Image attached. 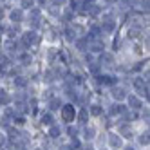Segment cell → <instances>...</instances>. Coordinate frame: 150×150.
<instances>
[{"instance_id":"6da1fadb","label":"cell","mask_w":150,"mask_h":150,"mask_svg":"<svg viewBox=\"0 0 150 150\" xmlns=\"http://www.w3.org/2000/svg\"><path fill=\"white\" fill-rule=\"evenodd\" d=\"M62 117H63L65 121H72V120H74V107H72V105L62 107Z\"/></svg>"},{"instance_id":"7a4b0ae2","label":"cell","mask_w":150,"mask_h":150,"mask_svg":"<svg viewBox=\"0 0 150 150\" xmlns=\"http://www.w3.org/2000/svg\"><path fill=\"white\" fill-rule=\"evenodd\" d=\"M29 24H33V27H36L40 24V11H38V9H33V11H31V15H29Z\"/></svg>"},{"instance_id":"3957f363","label":"cell","mask_w":150,"mask_h":150,"mask_svg":"<svg viewBox=\"0 0 150 150\" xmlns=\"http://www.w3.org/2000/svg\"><path fill=\"white\" fill-rule=\"evenodd\" d=\"M24 44L25 45H31V44H35V42H36V33H33V31H29V33H25L24 35Z\"/></svg>"},{"instance_id":"277c9868","label":"cell","mask_w":150,"mask_h":150,"mask_svg":"<svg viewBox=\"0 0 150 150\" xmlns=\"http://www.w3.org/2000/svg\"><path fill=\"white\" fill-rule=\"evenodd\" d=\"M114 27H116L114 20H105V22H103V31H105V33H112Z\"/></svg>"},{"instance_id":"5b68a950","label":"cell","mask_w":150,"mask_h":150,"mask_svg":"<svg viewBox=\"0 0 150 150\" xmlns=\"http://www.w3.org/2000/svg\"><path fill=\"white\" fill-rule=\"evenodd\" d=\"M128 103H130L132 109H141V101H139L136 96H130V98H128Z\"/></svg>"},{"instance_id":"8992f818","label":"cell","mask_w":150,"mask_h":150,"mask_svg":"<svg viewBox=\"0 0 150 150\" xmlns=\"http://www.w3.org/2000/svg\"><path fill=\"white\" fill-rule=\"evenodd\" d=\"M112 96H114L116 100H123L127 94H125V91H123V89L120 87V89H114V91H112Z\"/></svg>"},{"instance_id":"52a82bcc","label":"cell","mask_w":150,"mask_h":150,"mask_svg":"<svg viewBox=\"0 0 150 150\" xmlns=\"http://www.w3.org/2000/svg\"><path fill=\"white\" fill-rule=\"evenodd\" d=\"M60 107H62V103H60L58 98H52V100L49 101V109H51V110H56V109H60Z\"/></svg>"},{"instance_id":"ba28073f","label":"cell","mask_w":150,"mask_h":150,"mask_svg":"<svg viewBox=\"0 0 150 150\" xmlns=\"http://www.w3.org/2000/svg\"><path fill=\"white\" fill-rule=\"evenodd\" d=\"M11 20H13L15 24H18L20 20H22V11H20V9H18V11H13L11 13Z\"/></svg>"},{"instance_id":"9c48e42d","label":"cell","mask_w":150,"mask_h":150,"mask_svg":"<svg viewBox=\"0 0 150 150\" xmlns=\"http://www.w3.org/2000/svg\"><path fill=\"white\" fill-rule=\"evenodd\" d=\"M91 49H92L94 52H100V51H103V44H101V42H92V44H91Z\"/></svg>"},{"instance_id":"30bf717a","label":"cell","mask_w":150,"mask_h":150,"mask_svg":"<svg viewBox=\"0 0 150 150\" xmlns=\"http://www.w3.org/2000/svg\"><path fill=\"white\" fill-rule=\"evenodd\" d=\"M42 123L44 125H52V116L51 114H44L42 116Z\"/></svg>"},{"instance_id":"8fae6325","label":"cell","mask_w":150,"mask_h":150,"mask_svg":"<svg viewBox=\"0 0 150 150\" xmlns=\"http://www.w3.org/2000/svg\"><path fill=\"white\" fill-rule=\"evenodd\" d=\"M101 62H107L105 65H110V63L114 62V58H112V54H103L101 56Z\"/></svg>"},{"instance_id":"7c38bea8","label":"cell","mask_w":150,"mask_h":150,"mask_svg":"<svg viewBox=\"0 0 150 150\" xmlns=\"http://www.w3.org/2000/svg\"><path fill=\"white\" fill-rule=\"evenodd\" d=\"M123 112V107L121 105H114L112 109H110V114H121Z\"/></svg>"},{"instance_id":"4fadbf2b","label":"cell","mask_w":150,"mask_h":150,"mask_svg":"<svg viewBox=\"0 0 150 150\" xmlns=\"http://www.w3.org/2000/svg\"><path fill=\"white\" fill-rule=\"evenodd\" d=\"M110 143H112V146H121V139L117 137V136H112L110 137Z\"/></svg>"},{"instance_id":"5bb4252c","label":"cell","mask_w":150,"mask_h":150,"mask_svg":"<svg viewBox=\"0 0 150 150\" xmlns=\"http://www.w3.org/2000/svg\"><path fill=\"white\" fill-rule=\"evenodd\" d=\"M9 101V96L6 94V91H0V103H7Z\"/></svg>"},{"instance_id":"9a60e30c","label":"cell","mask_w":150,"mask_h":150,"mask_svg":"<svg viewBox=\"0 0 150 150\" xmlns=\"http://www.w3.org/2000/svg\"><path fill=\"white\" fill-rule=\"evenodd\" d=\"M22 6L27 7V9H31V7L35 6V0H22Z\"/></svg>"},{"instance_id":"2e32d148","label":"cell","mask_w":150,"mask_h":150,"mask_svg":"<svg viewBox=\"0 0 150 150\" xmlns=\"http://www.w3.org/2000/svg\"><path fill=\"white\" fill-rule=\"evenodd\" d=\"M20 62H22L24 65H27V63H31V56L29 54H22V56H20Z\"/></svg>"},{"instance_id":"e0dca14e","label":"cell","mask_w":150,"mask_h":150,"mask_svg":"<svg viewBox=\"0 0 150 150\" xmlns=\"http://www.w3.org/2000/svg\"><path fill=\"white\" fill-rule=\"evenodd\" d=\"M91 112H92L94 116H100V114H101V109H100V105H92V109H91Z\"/></svg>"},{"instance_id":"ac0fdd59","label":"cell","mask_w":150,"mask_h":150,"mask_svg":"<svg viewBox=\"0 0 150 150\" xmlns=\"http://www.w3.org/2000/svg\"><path fill=\"white\" fill-rule=\"evenodd\" d=\"M25 83H27V81H25L24 78H16V80H15V85H16V87H24Z\"/></svg>"},{"instance_id":"d6986e66","label":"cell","mask_w":150,"mask_h":150,"mask_svg":"<svg viewBox=\"0 0 150 150\" xmlns=\"http://www.w3.org/2000/svg\"><path fill=\"white\" fill-rule=\"evenodd\" d=\"M58 134H60V128H58V127H52V128H51V137H56Z\"/></svg>"},{"instance_id":"ffe728a7","label":"cell","mask_w":150,"mask_h":150,"mask_svg":"<svg viewBox=\"0 0 150 150\" xmlns=\"http://www.w3.org/2000/svg\"><path fill=\"white\" fill-rule=\"evenodd\" d=\"M4 67H7V58L0 56V69H4Z\"/></svg>"},{"instance_id":"44dd1931","label":"cell","mask_w":150,"mask_h":150,"mask_svg":"<svg viewBox=\"0 0 150 150\" xmlns=\"http://www.w3.org/2000/svg\"><path fill=\"white\" fill-rule=\"evenodd\" d=\"M78 47H80V51H85V47H87V40H80Z\"/></svg>"},{"instance_id":"7402d4cb","label":"cell","mask_w":150,"mask_h":150,"mask_svg":"<svg viewBox=\"0 0 150 150\" xmlns=\"http://www.w3.org/2000/svg\"><path fill=\"white\" fill-rule=\"evenodd\" d=\"M92 134H94V130H92V128H87V130H85V137H87V139H91V137H94Z\"/></svg>"},{"instance_id":"603a6c76","label":"cell","mask_w":150,"mask_h":150,"mask_svg":"<svg viewBox=\"0 0 150 150\" xmlns=\"http://www.w3.org/2000/svg\"><path fill=\"white\" fill-rule=\"evenodd\" d=\"M9 33H11V35H9V36H15L16 33H20V29H18V25H16V27H11V29H9Z\"/></svg>"},{"instance_id":"cb8c5ba5","label":"cell","mask_w":150,"mask_h":150,"mask_svg":"<svg viewBox=\"0 0 150 150\" xmlns=\"http://www.w3.org/2000/svg\"><path fill=\"white\" fill-rule=\"evenodd\" d=\"M80 120H81V123H85V120H87V110H83L80 114Z\"/></svg>"},{"instance_id":"d4e9b609","label":"cell","mask_w":150,"mask_h":150,"mask_svg":"<svg viewBox=\"0 0 150 150\" xmlns=\"http://www.w3.org/2000/svg\"><path fill=\"white\" fill-rule=\"evenodd\" d=\"M141 143H143V145H146V143H148V132H146V134H143V137H141Z\"/></svg>"},{"instance_id":"484cf974","label":"cell","mask_w":150,"mask_h":150,"mask_svg":"<svg viewBox=\"0 0 150 150\" xmlns=\"http://www.w3.org/2000/svg\"><path fill=\"white\" fill-rule=\"evenodd\" d=\"M137 35H139V29H130V36H134V38H136Z\"/></svg>"},{"instance_id":"4316f807","label":"cell","mask_w":150,"mask_h":150,"mask_svg":"<svg viewBox=\"0 0 150 150\" xmlns=\"http://www.w3.org/2000/svg\"><path fill=\"white\" fill-rule=\"evenodd\" d=\"M100 33H101V31H100V27H96V25H94V27H92V35H96V36H98Z\"/></svg>"},{"instance_id":"83f0119b","label":"cell","mask_w":150,"mask_h":150,"mask_svg":"<svg viewBox=\"0 0 150 150\" xmlns=\"http://www.w3.org/2000/svg\"><path fill=\"white\" fill-rule=\"evenodd\" d=\"M52 2H54V6H62L63 2H65V0H52Z\"/></svg>"},{"instance_id":"f1b7e54d","label":"cell","mask_w":150,"mask_h":150,"mask_svg":"<svg viewBox=\"0 0 150 150\" xmlns=\"http://www.w3.org/2000/svg\"><path fill=\"white\" fill-rule=\"evenodd\" d=\"M91 71H92V72H98V71H100V67H98V65H92V67H91Z\"/></svg>"},{"instance_id":"f546056e","label":"cell","mask_w":150,"mask_h":150,"mask_svg":"<svg viewBox=\"0 0 150 150\" xmlns=\"http://www.w3.org/2000/svg\"><path fill=\"white\" fill-rule=\"evenodd\" d=\"M4 16V9H0V18H2Z\"/></svg>"},{"instance_id":"4dcf8cb0","label":"cell","mask_w":150,"mask_h":150,"mask_svg":"<svg viewBox=\"0 0 150 150\" xmlns=\"http://www.w3.org/2000/svg\"><path fill=\"white\" fill-rule=\"evenodd\" d=\"M127 150H134V148H132V146H127Z\"/></svg>"},{"instance_id":"1f68e13d","label":"cell","mask_w":150,"mask_h":150,"mask_svg":"<svg viewBox=\"0 0 150 150\" xmlns=\"http://www.w3.org/2000/svg\"><path fill=\"white\" fill-rule=\"evenodd\" d=\"M85 150H92V146H87V148H85Z\"/></svg>"},{"instance_id":"d6a6232c","label":"cell","mask_w":150,"mask_h":150,"mask_svg":"<svg viewBox=\"0 0 150 150\" xmlns=\"http://www.w3.org/2000/svg\"><path fill=\"white\" fill-rule=\"evenodd\" d=\"M107 2H112V0H107Z\"/></svg>"}]
</instances>
